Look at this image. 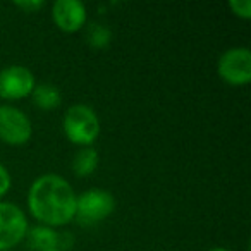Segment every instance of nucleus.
<instances>
[{"label": "nucleus", "instance_id": "1", "mask_svg": "<svg viewBox=\"0 0 251 251\" xmlns=\"http://www.w3.org/2000/svg\"><path fill=\"white\" fill-rule=\"evenodd\" d=\"M77 195L73 184L59 174H42L28 191V210L31 217L47 227H62L74 220Z\"/></svg>", "mask_w": 251, "mask_h": 251}, {"label": "nucleus", "instance_id": "2", "mask_svg": "<svg viewBox=\"0 0 251 251\" xmlns=\"http://www.w3.org/2000/svg\"><path fill=\"white\" fill-rule=\"evenodd\" d=\"M62 129L66 138L77 147H93L101 131L100 117L86 103L71 105L62 117Z\"/></svg>", "mask_w": 251, "mask_h": 251}, {"label": "nucleus", "instance_id": "3", "mask_svg": "<svg viewBox=\"0 0 251 251\" xmlns=\"http://www.w3.org/2000/svg\"><path fill=\"white\" fill-rule=\"evenodd\" d=\"M115 198L110 191L101 188H91L81 193L76 200L74 220L84 227L97 226L114 213Z\"/></svg>", "mask_w": 251, "mask_h": 251}, {"label": "nucleus", "instance_id": "4", "mask_svg": "<svg viewBox=\"0 0 251 251\" xmlns=\"http://www.w3.org/2000/svg\"><path fill=\"white\" fill-rule=\"evenodd\" d=\"M217 74L229 86H246L251 81V50L232 47L219 57Z\"/></svg>", "mask_w": 251, "mask_h": 251}, {"label": "nucleus", "instance_id": "5", "mask_svg": "<svg viewBox=\"0 0 251 251\" xmlns=\"http://www.w3.org/2000/svg\"><path fill=\"white\" fill-rule=\"evenodd\" d=\"M33 136L31 119L21 108L0 103V141L11 147L26 145Z\"/></svg>", "mask_w": 251, "mask_h": 251}, {"label": "nucleus", "instance_id": "6", "mask_svg": "<svg viewBox=\"0 0 251 251\" xmlns=\"http://www.w3.org/2000/svg\"><path fill=\"white\" fill-rule=\"evenodd\" d=\"M29 222L23 208L0 200V251H7L25 241Z\"/></svg>", "mask_w": 251, "mask_h": 251}, {"label": "nucleus", "instance_id": "7", "mask_svg": "<svg viewBox=\"0 0 251 251\" xmlns=\"http://www.w3.org/2000/svg\"><path fill=\"white\" fill-rule=\"evenodd\" d=\"M35 86V74L26 66L11 64L0 69V98L2 100H23L31 95Z\"/></svg>", "mask_w": 251, "mask_h": 251}, {"label": "nucleus", "instance_id": "8", "mask_svg": "<svg viewBox=\"0 0 251 251\" xmlns=\"http://www.w3.org/2000/svg\"><path fill=\"white\" fill-rule=\"evenodd\" d=\"M52 19L60 31L77 33L86 25V5L81 0H55L52 4Z\"/></svg>", "mask_w": 251, "mask_h": 251}, {"label": "nucleus", "instance_id": "9", "mask_svg": "<svg viewBox=\"0 0 251 251\" xmlns=\"http://www.w3.org/2000/svg\"><path fill=\"white\" fill-rule=\"evenodd\" d=\"M26 241H28L29 250L33 251H50V250H59L60 237L55 232V229L47 226H33L26 232Z\"/></svg>", "mask_w": 251, "mask_h": 251}, {"label": "nucleus", "instance_id": "10", "mask_svg": "<svg viewBox=\"0 0 251 251\" xmlns=\"http://www.w3.org/2000/svg\"><path fill=\"white\" fill-rule=\"evenodd\" d=\"M31 100L40 110L45 112H52L55 110L57 107H60L62 103V93L60 90L52 83H40L33 88L31 91Z\"/></svg>", "mask_w": 251, "mask_h": 251}, {"label": "nucleus", "instance_id": "11", "mask_svg": "<svg viewBox=\"0 0 251 251\" xmlns=\"http://www.w3.org/2000/svg\"><path fill=\"white\" fill-rule=\"evenodd\" d=\"M100 162V155L93 147H84L74 153L73 162H71V169L77 177H88L91 176L98 167Z\"/></svg>", "mask_w": 251, "mask_h": 251}, {"label": "nucleus", "instance_id": "12", "mask_svg": "<svg viewBox=\"0 0 251 251\" xmlns=\"http://www.w3.org/2000/svg\"><path fill=\"white\" fill-rule=\"evenodd\" d=\"M112 31L108 26L100 25V23H91L86 29V42L93 49H107L110 45Z\"/></svg>", "mask_w": 251, "mask_h": 251}, {"label": "nucleus", "instance_id": "13", "mask_svg": "<svg viewBox=\"0 0 251 251\" xmlns=\"http://www.w3.org/2000/svg\"><path fill=\"white\" fill-rule=\"evenodd\" d=\"M229 9L234 16H237L239 19H251V2L250 0H230Z\"/></svg>", "mask_w": 251, "mask_h": 251}, {"label": "nucleus", "instance_id": "14", "mask_svg": "<svg viewBox=\"0 0 251 251\" xmlns=\"http://www.w3.org/2000/svg\"><path fill=\"white\" fill-rule=\"evenodd\" d=\"M11 186H12L11 172H9L7 167H5V165L0 162V200L7 195L9 189H11Z\"/></svg>", "mask_w": 251, "mask_h": 251}, {"label": "nucleus", "instance_id": "15", "mask_svg": "<svg viewBox=\"0 0 251 251\" xmlns=\"http://www.w3.org/2000/svg\"><path fill=\"white\" fill-rule=\"evenodd\" d=\"M16 7L21 9V11L28 12V14H33V12H38L40 9L45 7V2H42V0H25V2H16Z\"/></svg>", "mask_w": 251, "mask_h": 251}, {"label": "nucleus", "instance_id": "16", "mask_svg": "<svg viewBox=\"0 0 251 251\" xmlns=\"http://www.w3.org/2000/svg\"><path fill=\"white\" fill-rule=\"evenodd\" d=\"M208 251H230V250H227V248H212V250H208Z\"/></svg>", "mask_w": 251, "mask_h": 251}, {"label": "nucleus", "instance_id": "17", "mask_svg": "<svg viewBox=\"0 0 251 251\" xmlns=\"http://www.w3.org/2000/svg\"><path fill=\"white\" fill-rule=\"evenodd\" d=\"M50 251H60V250H50Z\"/></svg>", "mask_w": 251, "mask_h": 251}, {"label": "nucleus", "instance_id": "18", "mask_svg": "<svg viewBox=\"0 0 251 251\" xmlns=\"http://www.w3.org/2000/svg\"><path fill=\"white\" fill-rule=\"evenodd\" d=\"M7 251H14V250H7Z\"/></svg>", "mask_w": 251, "mask_h": 251}]
</instances>
